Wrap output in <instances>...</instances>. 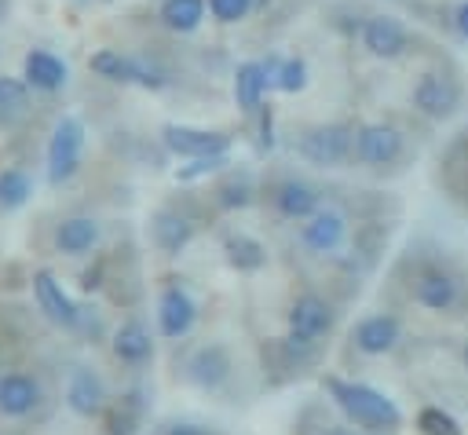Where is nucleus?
<instances>
[{"label":"nucleus","instance_id":"1","mask_svg":"<svg viewBox=\"0 0 468 435\" xmlns=\"http://www.w3.org/2000/svg\"><path fill=\"white\" fill-rule=\"evenodd\" d=\"M325 391L329 398L344 409V417L369 435H391L402 428V409L377 387L362 384V380H340V377H325Z\"/></svg>","mask_w":468,"mask_h":435},{"label":"nucleus","instance_id":"27","mask_svg":"<svg viewBox=\"0 0 468 435\" xmlns=\"http://www.w3.org/2000/svg\"><path fill=\"white\" fill-rule=\"evenodd\" d=\"M252 197H256V183H252V175H245V172H230V175L216 186V201H219L223 208H249Z\"/></svg>","mask_w":468,"mask_h":435},{"label":"nucleus","instance_id":"21","mask_svg":"<svg viewBox=\"0 0 468 435\" xmlns=\"http://www.w3.org/2000/svg\"><path fill=\"white\" fill-rule=\"evenodd\" d=\"M267 88H271V80L263 73V62H241L234 69V102L241 113H260Z\"/></svg>","mask_w":468,"mask_h":435},{"label":"nucleus","instance_id":"2","mask_svg":"<svg viewBox=\"0 0 468 435\" xmlns=\"http://www.w3.org/2000/svg\"><path fill=\"white\" fill-rule=\"evenodd\" d=\"M296 154L314 168H340L355 157V124H347V121L311 124L300 132Z\"/></svg>","mask_w":468,"mask_h":435},{"label":"nucleus","instance_id":"5","mask_svg":"<svg viewBox=\"0 0 468 435\" xmlns=\"http://www.w3.org/2000/svg\"><path fill=\"white\" fill-rule=\"evenodd\" d=\"M406 150V139L395 124H384V121H369V124H358L355 128V161L369 164V168H384V164H395Z\"/></svg>","mask_w":468,"mask_h":435},{"label":"nucleus","instance_id":"22","mask_svg":"<svg viewBox=\"0 0 468 435\" xmlns=\"http://www.w3.org/2000/svg\"><path fill=\"white\" fill-rule=\"evenodd\" d=\"M95 245H99V223L91 216L62 219L58 230H55V249L62 256H88Z\"/></svg>","mask_w":468,"mask_h":435},{"label":"nucleus","instance_id":"37","mask_svg":"<svg viewBox=\"0 0 468 435\" xmlns=\"http://www.w3.org/2000/svg\"><path fill=\"white\" fill-rule=\"evenodd\" d=\"M263 4H267V0H256V7H263Z\"/></svg>","mask_w":468,"mask_h":435},{"label":"nucleus","instance_id":"6","mask_svg":"<svg viewBox=\"0 0 468 435\" xmlns=\"http://www.w3.org/2000/svg\"><path fill=\"white\" fill-rule=\"evenodd\" d=\"M358 40L373 58H384V62L402 58L410 51V29L395 15H366Z\"/></svg>","mask_w":468,"mask_h":435},{"label":"nucleus","instance_id":"10","mask_svg":"<svg viewBox=\"0 0 468 435\" xmlns=\"http://www.w3.org/2000/svg\"><path fill=\"white\" fill-rule=\"evenodd\" d=\"M33 296H37V307L44 311V318H51L55 325H62V329L80 325V307L73 303V296L62 289V281L51 271L33 274Z\"/></svg>","mask_w":468,"mask_h":435},{"label":"nucleus","instance_id":"35","mask_svg":"<svg viewBox=\"0 0 468 435\" xmlns=\"http://www.w3.org/2000/svg\"><path fill=\"white\" fill-rule=\"evenodd\" d=\"M168 435H208V431H205V428H197V424H186V420H183V424H172V428H168Z\"/></svg>","mask_w":468,"mask_h":435},{"label":"nucleus","instance_id":"24","mask_svg":"<svg viewBox=\"0 0 468 435\" xmlns=\"http://www.w3.org/2000/svg\"><path fill=\"white\" fill-rule=\"evenodd\" d=\"M205 11H208L205 0H161L157 18L172 33H194L205 22Z\"/></svg>","mask_w":468,"mask_h":435},{"label":"nucleus","instance_id":"3","mask_svg":"<svg viewBox=\"0 0 468 435\" xmlns=\"http://www.w3.org/2000/svg\"><path fill=\"white\" fill-rule=\"evenodd\" d=\"M80 150H84V124H80V117L66 113L48 139V183L51 186H62L77 175Z\"/></svg>","mask_w":468,"mask_h":435},{"label":"nucleus","instance_id":"25","mask_svg":"<svg viewBox=\"0 0 468 435\" xmlns=\"http://www.w3.org/2000/svg\"><path fill=\"white\" fill-rule=\"evenodd\" d=\"M223 252H227V263L234 271H260L267 263V249L249 234H227L223 238Z\"/></svg>","mask_w":468,"mask_h":435},{"label":"nucleus","instance_id":"13","mask_svg":"<svg viewBox=\"0 0 468 435\" xmlns=\"http://www.w3.org/2000/svg\"><path fill=\"white\" fill-rule=\"evenodd\" d=\"M300 241H303V249H311L314 256L336 252V249L347 241V219H344V212H336V208H318L311 219H303Z\"/></svg>","mask_w":468,"mask_h":435},{"label":"nucleus","instance_id":"34","mask_svg":"<svg viewBox=\"0 0 468 435\" xmlns=\"http://www.w3.org/2000/svg\"><path fill=\"white\" fill-rule=\"evenodd\" d=\"M453 29L468 40V0H461V4L453 7Z\"/></svg>","mask_w":468,"mask_h":435},{"label":"nucleus","instance_id":"29","mask_svg":"<svg viewBox=\"0 0 468 435\" xmlns=\"http://www.w3.org/2000/svg\"><path fill=\"white\" fill-rule=\"evenodd\" d=\"M135 398H139L135 391H132V395H124V398H121V406L106 417V431H110V435H139L143 406H139Z\"/></svg>","mask_w":468,"mask_h":435},{"label":"nucleus","instance_id":"11","mask_svg":"<svg viewBox=\"0 0 468 435\" xmlns=\"http://www.w3.org/2000/svg\"><path fill=\"white\" fill-rule=\"evenodd\" d=\"M197 322V303L183 285H165V292L157 296V333L168 340H179L194 329Z\"/></svg>","mask_w":468,"mask_h":435},{"label":"nucleus","instance_id":"33","mask_svg":"<svg viewBox=\"0 0 468 435\" xmlns=\"http://www.w3.org/2000/svg\"><path fill=\"white\" fill-rule=\"evenodd\" d=\"M219 168H227V154H212V157H194L190 164H179V179L183 183H190V179H201V175H212V172H219Z\"/></svg>","mask_w":468,"mask_h":435},{"label":"nucleus","instance_id":"23","mask_svg":"<svg viewBox=\"0 0 468 435\" xmlns=\"http://www.w3.org/2000/svg\"><path fill=\"white\" fill-rule=\"evenodd\" d=\"M91 73L110 80V84H139V58L132 55H121L113 48H99L91 58H88Z\"/></svg>","mask_w":468,"mask_h":435},{"label":"nucleus","instance_id":"18","mask_svg":"<svg viewBox=\"0 0 468 435\" xmlns=\"http://www.w3.org/2000/svg\"><path fill=\"white\" fill-rule=\"evenodd\" d=\"M194 238V223L190 216L176 212V208H157L150 216V241L165 252V256H179Z\"/></svg>","mask_w":468,"mask_h":435},{"label":"nucleus","instance_id":"16","mask_svg":"<svg viewBox=\"0 0 468 435\" xmlns=\"http://www.w3.org/2000/svg\"><path fill=\"white\" fill-rule=\"evenodd\" d=\"M271 201H274V208H278V216H285V219H311L318 208H322V194H318V186H311V183H303V179H282L274 190H271Z\"/></svg>","mask_w":468,"mask_h":435},{"label":"nucleus","instance_id":"4","mask_svg":"<svg viewBox=\"0 0 468 435\" xmlns=\"http://www.w3.org/2000/svg\"><path fill=\"white\" fill-rule=\"evenodd\" d=\"M410 99H413V110H417L420 117H428V121H446V117H453L457 106H461V84H457L450 73H442V69H424V73L413 80Z\"/></svg>","mask_w":468,"mask_h":435},{"label":"nucleus","instance_id":"20","mask_svg":"<svg viewBox=\"0 0 468 435\" xmlns=\"http://www.w3.org/2000/svg\"><path fill=\"white\" fill-rule=\"evenodd\" d=\"M40 406V384L29 373H4L0 377V413L26 417Z\"/></svg>","mask_w":468,"mask_h":435},{"label":"nucleus","instance_id":"15","mask_svg":"<svg viewBox=\"0 0 468 435\" xmlns=\"http://www.w3.org/2000/svg\"><path fill=\"white\" fill-rule=\"evenodd\" d=\"M399 340H402V322H399L395 314H366V318L351 329V344H355L362 355H369V358L395 351Z\"/></svg>","mask_w":468,"mask_h":435},{"label":"nucleus","instance_id":"26","mask_svg":"<svg viewBox=\"0 0 468 435\" xmlns=\"http://www.w3.org/2000/svg\"><path fill=\"white\" fill-rule=\"evenodd\" d=\"M29 106V84L18 77H0V124H15Z\"/></svg>","mask_w":468,"mask_h":435},{"label":"nucleus","instance_id":"7","mask_svg":"<svg viewBox=\"0 0 468 435\" xmlns=\"http://www.w3.org/2000/svg\"><path fill=\"white\" fill-rule=\"evenodd\" d=\"M161 143L168 154L176 157H212V154H227L230 150V135L212 132V128H194V124H165L161 128Z\"/></svg>","mask_w":468,"mask_h":435},{"label":"nucleus","instance_id":"17","mask_svg":"<svg viewBox=\"0 0 468 435\" xmlns=\"http://www.w3.org/2000/svg\"><path fill=\"white\" fill-rule=\"evenodd\" d=\"M110 351H113L117 362L139 369V366H146V362L154 358V336H150V329H146L139 318H128V322H121V325L113 329Z\"/></svg>","mask_w":468,"mask_h":435},{"label":"nucleus","instance_id":"8","mask_svg":"<svg viewBox=\"0 0 468 435\" xmlns=\"http://www.w3.org/2000/svg\"><path fill=\"white\" fill-rule=\"evenodd\" d=\"M413 300H417L424 311L450 314V311L461 303V281H457L446 267H424V271H417V278H413Z\"/></svg>","mask_w":468,"mask_h":435},{"label":"nucleus","instance_id":"38","mask_svg":"<svg viewBox=\"0 0 468 435\" xmlns=\"http://www.w3.org/2000/svg\"><path fill=\"white\" fill-rule=\"evenodd\" d=\"M464 358H468V347H464Z\"/></svg>","mask_w":468,"mask_h":435},{"label":"nucleus","instance_id":"31","mask_svg":"<svg viewBox=\"0 0 468 435\" xmlns=\"http://www.w3.org/2000/svg\"><path fill=\"white\" fill-rule=\"evenodd\" d=\"M417 428H420V435H461V424L439 406H424L417 413Z\"/></svg>","mask_w":468,"mask_h":435},{"label":"nucleus","instance_id":"9","mask_svg":"<svg viewBox=\"0 0 468 435\" xmlns=\"http://www.w3.org/2000/svg\"><path fill=\"white\" fill-rule=\"evenodd\" d=\"M333 322H336V311L318 292H300L292 300V307H289V333H296V336H303L311 344H318L322 336H329L333 333Z\"/></svg>","mask_w":468,"mask_h":435},{"label":"nucleus","instance_id":"19","mask_svg":"<svg viewBox=\"0 0 468 435\" xmlns=\"http://www.w3.org/2000/svg\"><path fill=\"white\" fill-rule=\"evenodd\" d=\"M22 80L29 88H37V91H58V88H66L69 69H66V62L58 55H51L44 48H33L26 55V62H22Z\"/></svg>","mask_w":468,"mask_h":435},{"label":"nucleus","instance_id":"30","mask_svg":"<svg viewBox=\"0 0 468 435\" xmlns=\"http://www.w3.org/2000/svg\"><path fill=\"white\" fill-rule=\"evenodd\" d=\"M274 88L285 91V95L303 91V88H307V62H303L300 55L282 58V69H278V77H274Z\"/></svg>","mask_w":468,"mask_h":435},{"label":"nucleus","instance_id":"28","mask_svg":"<svg viewBox=\"0 0 468 435\" xmlns=\"http://www.w3.org/2000/svg\"><path fill=\"white\" fill-rule=\"evenodd\" d=\"M29 194H33V179L22 168H4L0 172V208L15 212L29 201Z\"/></svg>","mask_w":468,"mask_h":435},{"label":"nucleus","instance_id":"32","mask_svg":"<svg viewBox=\"0 0 468 435\" xmlns=\"http://www.w3.org/2000/svg\"><path fill=\"white\" fill-rule=\"evenodd\" d=\"M208 4V15L223 26H234V22H245L252 11H256V0H205Z\"/></svg>","mask_w":468,"mask_h":435},{"label":"nucleus","instance_id":"14","mask_svg":"<svg viewBox=\"0 0 468 435\" xmlns=\"http://www.w3.org/2000/svg\"><path fill=\"white\" fill-rule=\"evenodd\" d=\"M66 406L77 417H84V420L99 417L106 409V384H102V377L95 369H88V366H73L69 380H66Z\"/></svg>","mask_w":468,"mask_h":435},{"label":"nucleus","instance_id":"12","mask_svg":"<svg viewBox=\"0 0 468 435\" xmlns=\"http://www.w3.org/2000/svg\"><path fill=\"white\" fill-rule=\"evenodd\" d=\"M230 369H234V362H230V355H227L223 344H201L186 358V366H183L186 380L197 384V387H205V391H219L230 380Z\"/></svg>","mask_w":468,"mask_h":435},{"label":"nucleus","instance_id":"36","mask_svg":"<svg viewBox=\"0 0 468 435\" xmlns=\"http://www.w3.org/2000/svg\"><path fill=\"white\" fill-rule=\"evenodd\" d=\"M329 435H358V431H351V428H333Z\"/></svg>","mask_w":468,"mask_h":435}]
</instances>
